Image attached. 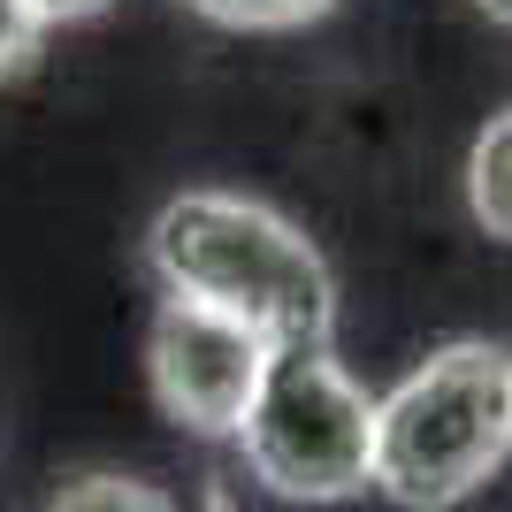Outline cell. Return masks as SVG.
I'll use <instances>...</instances> for the list:
<instances>
[{"instance_id":"1","label":"cell","mask_w":512,"mask_h":512,"mask_svg":"<svg viewBox=\"0 0 512 512\" xmlns=\"http://www.w3.org/2000/svg\"><path fill=\"white\" fill-rule=\"evenodd\" d=\"M146 260L161 291L199 299L214 314L260 329L268 344H306L337 329V283L329 260L299 222L237 192H184L153 214Z\"/></svg>"},{"instance_id":"2","label":"cell","mask_w":512,"mask_h":512,"mask_svg":"<svg viewBox=\"0 0 512 512\" xmlns=\"http://www.w3.org/2000/svg\"><path fill=\"white\" fill-rule=\"evenodd\" d=\"M512 459V352L459 337L375 398V490L413 512L459 505Z\"/></svg>"},{"instance_id":"3","label":"cell","mask_w":512,"mask_h":512,"mask_svg":"<svg viewBox=\"0 0 512 512\" xmlns=\"http://www.w3.org/2000/svg\"><path fill=\"white\" fill-rule=\"evenodd\" d=\"M237 451L253 482H268L291 505H337L375 482V398H367L329 337L276 344L260 367V390L245 421H237Z\"/></svg>"},{"instance_id":"4","label":"cell","mask_w":512,"mask_h":512,"mask_svg":"<svg viewBox=\"0 0 512 512\" xmlns=\"http://www.w3.org/2000/svg\"><path fill=\"white\" fill-rule=\"evenodd\" d=\"M268 352H276V344L260 337V329H245V321L169 291V306L153 314V344H146L153 398H161V413H169L184 436L222 444V436H237V421L253 406Z\"/></svg>"},{"instance_id":"5","label":"cell","mask_w":512,"mask_h":512,"mask_svg":"<svg viewBox=\"0 0 512 512\" xmlns=\"http://www.w3.org/2000/svg\"><path fill=\"white\" fill-rule=\"evenodd\" d=\"M467 207H474V222H482L490 237L512 245V107L474 138V153H467Z\"/></svg>"},{"instance_id":"6","label":"cell","mask_w":512,"mask_h":512,"mask_svg":"<svg viewBox=\"0 0 512 512\" xmlns=\"http://www.w3.org/2000/svg\"><path fill=\"white\" fill-rule=\"evenodd\" d=\"M184 8H199V16L222 23V31H306V23H321L337 0H184Z\"/></svg>"},{"instance_id":"7","label":"cell","mask_w":512,"mask_h":512,"mask_svg":"<svg viewBox=\"0 0 512 512\" xmlns=\"http://www.w3.org/2000/svg\"><path fill=\"white\" fill-rule=\"evenodd\" d=\"M39 39H46L39 8H31V0H0V85L39 62Z\"/></svg>"},{"instance_id":"8","label":"cell","mask_w":512,"mask_h":512,"mask_svg":"<svg viewBox=\"0 0 512 512\" xmlns=\"http://www.w3.org/2000/svg\"><path fill=\"white\" fill-rule=\"evenodd\" d=\"M54 505H138V512H153L161 497L138 490V482H115V474H85V482H62Z\"/></svg>"},{"instance_id":"9","label":"cell","mask_w":512,"mask_h":512,"mask_svg":"<svg viewBox=\"0 0 512 512\" xmlns=\"http://www.w3.org/2000/svg\"><path fill=\"white\" fill-rule=\"evenodd\" d=\"M31 8H39L46 23H85V16H100L107 0H31Z\"/></svg>"},{"instance_id":"10","label":"cell","mask_w":512,"mask_h":512,"mask_svg":"<svg viewBox=\"0 0 512 512\" xmlns=\"http://www.w3.org/2000/svg\"><path fill=\"white\" fill-rule=\"evenodd\" d=\"M474 8H482L490 23H505V31H512V0H474Z\"/></svg>"}]
</instances>
